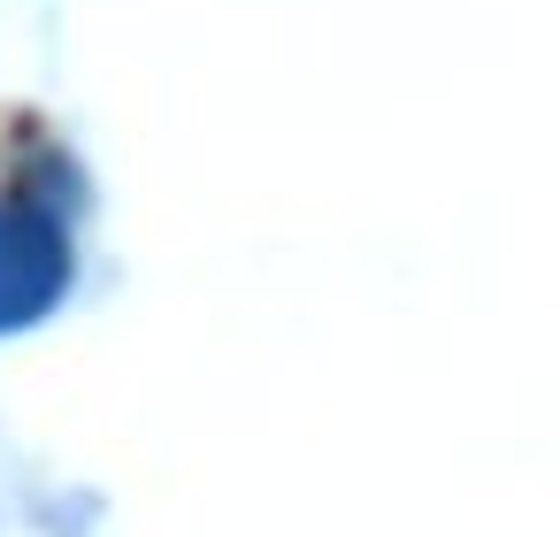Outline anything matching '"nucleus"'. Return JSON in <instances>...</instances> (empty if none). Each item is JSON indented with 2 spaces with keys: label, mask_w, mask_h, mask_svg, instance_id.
<instances>
[{
  "label": "nucleus",
  "mask_w": 560,
  "mask_h": 537,
  "mask_svg": "<svg viewBox=\"0 0 560 537\" xmlns=\"http://www.w3.org/2000/svg\"><path fill=\"white\" fill-rule=\"evenodd\" d=\"M70 277V246L39 208H0V330L32 323Z\"/></svg>",
  "instance_id": "obj_1"
}]
</instances>
